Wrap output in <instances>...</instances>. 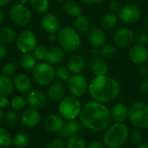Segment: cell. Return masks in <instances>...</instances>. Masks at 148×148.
Listing matches in <instances>:
<instances>
[{
    "label": "cell",
    "mask_w": 148,
    "mask_h": 148,
    "mask_svg": "<svg viewBox=\"0 0 148 148\" xmlns=\"http://www.w3.org/2000/svg\"><path fill=\"white\" fill-rule=\"evenodd\" d=\"M78 117L82 126L93 132L107 130L112 121L110 110L105 104L95 101L84 104Z\"/></svg>",
    "instance_id": "obj_1"
},
{
    "label": "cell",
    "mask_w": 148,
    "mask_h": 148,
    "mask_svg": "<svg viewBox=\"0 0 148 148\" xmlns=\"http://www.w3.org/2000/svg\"><path fill=\"white\" fill-rule=\"evenodd\" d=\"M121 91L119 82L113 77L98 75L92 79L88 85V93L93 101L106 104L115 100Z\"/></svg>",
    "instance_id": "obj_2"
},
{
    "label": "cell",
    "mask_w": 148,
    "mask_h": 148,
    "mask_svg": "<svg viewBox=\"0 0 148 148\" xmlns=\"http://www.w3.org/2000/svg\"><path fill=\"white\" fill-rule=\"evenodd\" d=\"M129 128L125 123L109 126L103 136V143L108 148H121L129 138Z\"/></svg>",
    "instance_id": "obj_3"
},
{
    "label": "cell",
    "mask_w": 148,
    "mask_h": 148,
    "mask_svg": "<svg viewBox=\"0 0 148 148\" xmlns=\"http://www.w3.org/2000/svg\"><path fill=\"white\" fill-rule=\"evenodd\" d=\"M57 42L59 46L68 52L77 50L82 44L79 33L71 26H63L57 32Z\"/></svg>",
    "instance_id": "obj_4"
},
{
    "label": "cell",
    "mask_w": 148,
    "mask_h": 148,
    "mask_svg": "<svg viewBox=\"0 0 148 148\" xmlns=\"http://www.w3.org/2000/svg\"><path fill=\"white\" fill-rule=\"evenodd\" d=\"M127 119L131 125L140 130L148 127V104L135 101L128 108Z\"/></svg>",
    "instance_id": "obj_5"
},
{
    "label": "cell",
    "mask_w": 148,
    "mask_h": 148,
    "mask_svg": "<svg viewBox=\"0 0 148 148\" xmlns=\"http://www.w3.org/2000/svg\"><path fill=\"white\" fill-rule=\"evenodd\" d=\"M58 114L64 120H75L82 110V104L77 97L65 96L58 104Z\"/></svg>",
    "instance_id": "obj_6"
},
{
    "label": "cell",
    "mask_w": 148,
    "mask_h": 148,
    "mask_svg": "<svg viewBox=\"0 0 148 148\" xmlns=\"http://www.w3.org/2000/svg\"><path fill=\"white\" fill-rule=\"evenodd\" d=\"M32 75L34 81L39 86H49L53 82H55V69L53 65L48 62H40L33 69Z\"/></svg>",
    "instance_id": "obj_7"
},
{
    "label": "cell",
    "mask_w": 148,
    "mask_h": 148,
    "mask_svg": "<svg viewBox=\"0 0 148 148\" xmlns=\"http://www.w3.org/2000/svg\"><path fill=\"white\" fill-rule=\"evenodd\" d=\"M16 49L23 54L31 53L37 46V40L35 33L30 29L20 31L15 40Z\"/></svg>",
    "instance_id": "obj_8"
},
{
    "label": "cell",
    "mask_w": 148,
    "mask_h": 148,
    "mask_svg": "<svg viewBox=\"0 0 148 148\" xmlns=\"http://www.w3.org/2000/svg\"><path fill=\"white\" fill-rule=\"evenodd\" d=\"M88 80L86 77L81 74L73 75L67 81V88L69 92L70 95L80 98L86 95L88 92Z\"/></svg>",
    "instance_id": "obj_9"
},
{
    "label": "cell",
    "mask_w": 148,
    "mask_h": 148,
    "mask_svg": "<svg viewBox=\"0 0 148 148\" xmlns=\"http://www.w3.org/2000/svg\"><path fill=\"white\" fill-rule=\"evenodd\" d=\"M10 18L14 24L23 27L27 26L31 22L32 13L25 4L17 3L10 9Z\"/></svg>",
    "instance_id": "obj_10"
},
{
    "label": "cell",
    "mask_w": 148,
    "mask_h": 148,
    "mask_svg": "<svg viewBox=\"0 0 148 148\" xmlns=\"http://www.w3.org/2000/svg\"><path fill=\"white\" fill-rule=\"evenodd\" d=\"M141 17V10L135 4H127L121 7L118 13V18L124 23L133 24Z\"/></svg>",
    "instance_id": "obj_11"
},
{
    "label": "cell",
    "mask_w": 148,
    "mask_h": 148,
    "mask_svg": "<svg viewBox=\"0 0 148 148\" xmlns=\"http://www.w3.org/2000/svg\"><path fill=\"white\" fill-rule=\"evenodd\" d=\"M41 118L42 117L39 110L32 108H27L23 111L20 116V121L23 127L31 129L39 125Z\"/></svg>",
    "instance_id": "obj_12"
},
{
    "label": "cell",
    "mask_w": 148,
    "mask_h": 148,
    "mask_svg": "<svg viewBox=\"0 0 148 148\" xmlns=\"http://www.w3.org/2000/svg\"><path fill=\"white\" fill-rule=\"evenodd\" d=\"M135 40L134 32L128 28H121L116 30L114 35V42L115 45L121 48L130 46Z\"/></svg>",
    "instance_id": "obj_13"
},
{
    "label": "cell",
    "mask_w": 148,
    "mask_h": 148,
    "mask_svg": "<svg viewBox=\"0 0 148 148\" xmlns=\"http://www.w3.org/2000/svg\"><path fill=\"white\" fill-rule=\"evenodd\" d=\"M129 59L134 65L144 64L148 60V49L146 45L136 43L129 50Z\"/></svg>",
    "instance_id": "obj_14"
},
{
    "label": "cell",
    "mask_w": 148,
    "mask_h": 148,
    "mask_svg": "<svg viewBox=\"0 0 148 148\" xmlns=\"http://www.w3.org/2000/svg\"><path fill=\"white\" fill-rule=\"evenodd\" d=\"M26 101L29 108L40 110L46 106L47 96L42 91L39 89H33L27 94Z\"/></svg>",
    "instance_id": "obj_15"
},
{
    "label": "cell",
    "mask_w": 148,
    "mask_h": 148,
    "mask_svg": "<svg viewBox=\"0 0 148 148\" xmlns=\"http://www.w3.org/2000/svg\"><path fill=\"white\" fill-rule=\"evenodd\" d=\"M82 131V124L76 120H65L62 128L57 133L58 136L62 139H69L74 135L79 134Z\"/></svg>",
    "instance_id": "obj_16"
},
{
    "label": "cell",
    "mask_w": 148,
    "mask_h": 148,
    "mask_svg": "<svg viewBox=\"0 0 148 148\" xmlns=\"http://www.w3.org/2000/svg\"><path fill=\"white\" fill-rule=\"evenodd\" d=\"M41 26L48 33H57L61 29V21L54 13H44L41 18Z\"/></svg>",
    "instance_id": "obj_17"
},
{
    "label": "cell",
    "mask_w": 148,
    "mask_h": 148,
    "mask_svg": "<svg viewBox=\"0 0 148 148\" xmlns=\"http://www.w3.org/2000/svg\"><path fill=\"white\" fill-rule=\"evenodd\" d=\"M67 86L62 82L55 81L49 86L48 97L54 102H59L65 96H67Z\"/></svg>",
    "instance_id": "obj_18"
},
{
    "label": "cell",
    "mask_w": 148,
    "mask_h": 148,
    "mask_svg": "<svg viewBox=\"0 0 148 148\" xmlns=\"http://www.w3.org/2000/svg\"><path fill=\"white\" fill-rule=\"evenodd\" d=\"M87 38L90 45L94 48H101L106 44L107 36L105 30L99 27H93L87 32Z\"/></svg>",
    "instance_id": "obj_19"
},
{
    "label": "cell",
    "mask_w": 148,
    "mask_h": 148,
    "mask_svg": "<svg viewBox=\"0 0 148 148\" xmlns=\"http://www.w3.org/2000/svg\"><path fill=\"white\" fill-rule=\"evenodd\" d=\"M88 66L92 74L95 76L108 75L109 66L107 62V60L101 56H96L93 58H88Z\"/></svg>",
    "instance_id": "obj_20"
},
{
    "label": "cell",
    "mask_w": 148,
    "mask_h": 148,
    "mask_svg": "<svg viewBox=\"0 0 148 148\" xmlns=\"http://www.w3.org/2000/svg\"><path fill=\"white\" fill-rule=\"evenodd\" d=\"M64 119L58 114H51L47 116L43 121V127L49 133H58L62 127Z\"/></svg>",
    "instance_id": "obj_21"
},
{
    "label": "cell",
    "mask_w": 148,
    "mask_h": 148,
    "mask_svg": "<svg viewBox=\"0 0 148 148\" xmlns=\"http://www.w3.org/2000/svg\"><path fill=\"white\" fill-rule=\"evenodd\" d=\"M14 88L20 94H28L32 88L31 79L25 74L20 73L16 75L13 80Z\"/></svg>",
    "instance_id": "obj_22"
},
{
    "label": "cell",
    "mask_w": 148,
    "mask_h": 148,
    "mask_svg": "<svg viewBox=\"0 0 148 148\" xmlns=\"http://www.w3.org/2000/svg\"><path fill=\"white\" fill-rule=\"evenodd\" d=\"M111 119L114 123H124L128 116V108L122 102L114 104L110 110Z\"/></svg>",
    "instance_id": "obj_23"
},
{
    "label": "cell",
    "mask_w": 148,
    "mask_h": 148,
    "mask_svg": "<svg viewBox=\"0 0 148 148\" xmlns=\"http://www.w3.org/2000/svg\"><path fill=\"white\" fill-rule=\"evenodd\" d=\"M67 67L73 75L81 74L86 67V60L82 55L75 54L68 60Z\"/></svg>",
    "instance_id": "obj_24"
},
{
    "label": "cell",
    "mask_w": 148,
    "mask_h": 148,
    "mask_svg": "<svg viewBox=\"0 0 148 148\" xmlns=\"http://www.w3.org/2000/svg\"><path fill=\"white\" fill-rule=\"evenodd\" d=\"M65 58V50L60 46H52L48 49L46 56V62L51 65L60 64Z\"/></svg>",
    "instance_id": "obj_25"
},
{
    "label": "cell",
    "mask_w": 148,
    "mask_h": 148,
    "mask_svg": "<svg viewBox=\"0 0 148 148\" xmlns=\"http://www.w3.org/2000/svg\"><path fill=\"white\" fill-rule=\"evenodd\" d=\"M62 10L68 16L76 17L82 14V6L75 0H67L62 4Z\"/></svg>",
    "instance_id": "obj_26"
},
{
    "label": "cell",
    "mask_w": 148,
    "mask_h": 148,
    "mask_svg": "<svg viewBox=\"0 0 148 148\" xmlns=\"http://www.w3.org/2000/svg\"><path fill=\"white\" fill-rule=\"evenodd\" d=\"M118 19V16L114 13H105L101 18V28L105 31L112 30L116 26Z\"/></svg>",
    "instance_id": "obj_27"
},
{
    "label": "cell",
    "mask_w": 148,
    "mask_h": 148,
    "mask_svg": "<svg viewBox=\"0 0 148 148\" xmlns=\"http://www.w3.org/2000/svg\"><path fill=\"white\" fill-rule=\"evenodd\" d=\"M16 30L10 26H3L0 28V43L10 44L16 40Z\"/></svg>",
    "instance_id": "obj_28"
},
{
    "label": "cell",
    "mask_w": 148,
    "mask_h": 148,
    "mask_svg": "<svg viewBox=\"0 0 148 148\" xmlns=\"http://www.w3.org/2000/svg\"><path fill=\"white\" fill-rule=\"evenodd\" d=\"M73 27L78 33L88 32V29H90V21L86 16L80 15V16L75 17V20L73 23Z\"/></svg>",
    "instance_id": "obj_29"
},
{
    "label": "cell",
    "mask_w": 148,
    "mask_h": 148,
    "mask_svg": "<svg viewBox=\"0 0 148 148\" xmlns=\"http://www.w3.org/2000/svg\"><path fill=\"white\" fill-rule=\"evenodd\" d=\"M14 90L13 81L5 75H0V95L8 96Z\"/></svg>",
    "instance_id": "obj_30"
},
{
    "label": "cell",
    "mask_w": 148,
    "mask_h": 148,
    "mask_svg": "<svg viewBox=\"0 0 148 148\" xmlns=\"http://www.w3.org/2000/svg\"><path fill=\"white\" fill-rule=\"evenodd\" d=\"M29 144V137L25 133H17L12 137V145L16 148H25Z\"/></svg>",
    "instance_id": "obj_31"
},
{
    "label": "cell",
    "mask_w": 148,
    "mask_h": 148,
    "mask_svg": "<svg viewBox=\"0 0 148 148\" xmlns=\"http://www.w3.org/2000/svg\"><path fill=\"white\" fill-rule=\"evenodd\" d=\"M87 145L85 139L79 134L67 139L66 141V148H87Z\"/></svg>",
    "instance_id": "obj_32"
},
{
    "label": "cell",
    "mask_w": 148,
    "mask_h": 148,
    "mask_svg": "<svg viewBox=\"0 0 148 148\" xmlns=\"http://www.w3.org/2000/svg\"><path fill=\"white\" fill-rule=\"evenodd\" d=\"M19 62H20V65L23 69L29 70V69H33L36 67V59L30 53H27V54H23L21 56Z\"/></svg>",
    "instance_id": "obj_33"
},
{
    "label": "cell",
    "mask_w": 148,
    "mask_h": 148,
    "mask_svg": "<svg viewBox=\"0 0 148 148\" xmlns=\"http://www.w3.org/2000/svg\"><path fill=\"white\" fill-rule=\"evenodd\" d=\"M100 55L102 58L106 60H110L118 55V50L115 46L112 44H104L102 47H101L100 49Z\"/></svg>",
    "instance_id": "obj_34"
},
{
    "label": "cell",
    "mask_w": 148,
    "mask_h": 148,
    "mask_svg": "<svg viewBox=\"0 0 148 148\" xmlns=\"http://www.w3.org/2000/svg\"><path fill=\"white\" fill-rule=\"evenodd\" d=\"M31 7L40 14L46 13L49 8V0H30L29 1Z\"/></svg>",
    "instance_id": "obj_35"
},
{
    "label": "cell",
    "mask_w": 148,
    "mask_h": 148,
    "mask_svg": "<svg viewBox=\"0 0 148 148\" xmlns=\"http://www.w3.org/2000/svg\"><path fill=\"white\" fill-rule=\"evenodd\" d=\"M27 101L22 95H16L10 101V106L12 109L16 111H23L26 108Z\"/></svg>",
    "instance_id": "obj_36"
},
{
    "label": "cell",
    "mask_w": 148,
    "mask_h": 148,
    "mask_svg": "<svg viewBox=\"0 0 148 148\" xmlns=\"http://www.w3.org/2000/svg\"><path fill=\"white\" fill-rule=\"evenodd\" d=\"M12 145V136L5 128L0 127V148H8Z\"/></svg>",
    "instance_id": "obj_37"
},
{
    "label": "cell",
    "mask_w": 148,
    "mask_h": 148,
    "mask_svg": "<svg viewBox=\"0 0 148 148\" xmlns=\"http://www.w3.org/2000/svg\"><path fill=\"white\" fill-rule=\"evenodd\" d=\"M55 74L56 77L58 78L61 82H67L71 76L70 71L69 70L68 67L64 65H58L55 69Z\"/></svg>",
    "instance_id": "obj_38"
},
{
    "label": "cell",
    "mask_w": 148,
    "mask_h": 148,
    "mask_svg": "<svg viewBox=\"0 0 148 148\" xmlns=\"http://www.w3.org/2000/svg\"><path fill=\"white\" fill-rule=\"evenodd\" d=\"M20 120V116L17 111L11 109L4 113V121L9 125H16Z\"/></svg>",
    "instance_id": "obj_39"
},
{
    "label": "cell",
    "mask_w": 148,
    "mask_h": 148,
    "mask_svg": "<svg viewBox=\"0 0 148 148\" xmlns=\"http://www.w3.org/2000/svg\"><path fill=\"white\" fill-rule=\"evenodd\" d=\"M47 52H48V48L47 47H45L43 45H38L34 49L33 56H35V58L36 59V61L43 62L46 59Z\"/></svg>",
    "instance_id": "obj_40"
},
{
    "label": "cell",
    "mask_w": 148,
    "mask_h": 148,
    "mask_svg": "<svg viewBox=\"0 0 148 148\" xmlns=\"http://www.w3.org/2000/svg\"><path fill=\"white\" fill-rule=\"evenodd\" d=\"M128 139L130 140L132 144L139 146V145L142 144V142H143V134L141 133V131L140 129L136 128L130 132Z\"/></svg>",
    "instance_id": "obj_41"
},
{
    "label": "cell",
    "mask_w": 148,
    "mask_h": 148,
    "mask_svg": "<svg viewBox=\"0 0 148 148\" xmlns=\"http://www.w3.org/2000/svg\"><path fill=\"white\" fill-rule=\"evenodd\" d=\"M17 70V67L16 65L14 63V62H6L3 65L2 69H1V71H2V74L3 75H5L7 76H11L13 75L16 74Z\"/></svg>",
    "instance_id": "obj_42"
},
{
    "label": "cell",
    "mask_w": 148,
    "mask_h": 148,
    "mask_svg": "<svg viewBox=\"0 0 148 148\" xmlns=\"http://www.w3.org/2000/svg\"><path fill=\"white\" fill-rule=\"evenodd\" d=\"M45 148H66V141L64 139L58 137L50 140Z\"/></svg>",
    "instance_id": "obj_43"
},
{
    "label": "cell",
    "mask_w": 148,
    "mask_h": 148,
    "mask_svg": "<svg viewBox=\"0 0 148 148\" xmlns=\"http://www.w3.org/2000/svg\"><path fill=\"white\" fill-rule=\"evenodd\" d=\"M135 41L139 44L146 45L148 42V33L146 30H140L135 33Z\"/></svg>",
    "instance_id": "obj_44"
},
{
    "label": "cell",
    "mask_w": 148,
    "mask_h": 148,
    "mask_svg": "<svg viewBox=\"0 0 148 148\" xmlns=\"http://www.w3.org/2000/svg\"><path fill=\"white\" fill-rule=\"evenodd\" d=\"M121 7H122L121 4L118 1H116V0L110 1L109 2V4H108V9L110 10V12L114 13V14L119 13V11L121 10Z\"/></svg>",
    "instance_id": "obj_45"
},
{
    "label": "cell",
    "mask_w": 148,
    "mask_h": 148,
    "mask_svg": "<svg viewBox=\"0 0 148 148\" xmlns=\"http://www.w3.org/2000/svg\"><path fill=\"white\" fill-rule=\"evenodd\" d=\"M138 75L142 77V78H146L148 77V66H147L145 63L139 65L138 68Z\"/></svg>",
    "instance_id": "obj_46"
},
{
    "label": "cell",
    "mask_w": 148,
    "mask_h": 148,
    "mask_svg": "<svg viewBox=\"0 0 148 148\" xmlns=\"http://www.w3.org/2000/svg\"><path fill=\"white\" fill-rule=\"evenodd\" d=\"M140 90L142 94L148 95V77L144 78L140 84Z\"/></svg>",
    "instance_id": "obj_47"
},
{
    "label": "cell",
    "mask_w": 148,
    "mask_h": 148,
    "mask_svg": "<svg viewBox=\"0 0 148 148\" xmlns=\"http://www.w3.org/2000/svg\"><path fill=\"white\" fill-rule=\"evenodd\" d=\"M87 148H106L103 141L100 140H93L87 145Z\"/></svg>",
    "instance_id": "obj_48"
},
{
    "label": "cell",
    "mask_w": 148,
    "mask_h": 148,
    "mask_svg": "<svg viewBox=\"0 0 148 148\" xmlns=\"http://www.w3.org/2000/svg\"><path fill=\"white\" fill-rule=\"evenodd\" d=\"M10 104V100L5 95H0V108L3 109Z\"/></svg>",
    "instance_id": "obj_49"
},
{
    "label": "cell",
    "mask_w": 148,
    "mask_h": 148,
    "mask_svg": "<svg viewBox=\"0 0 148 148\" xmlns=\"http://www.w3.org/2000/svg\"><path fill=\"white\" fill-rule=\"evenodd\" d=\"M82 2L86 5H92V4H98L101 3L104 1L103 0H82Z\"/></svg>",
    "instance_id": "obj_50"
},
{
    "label": "cell",
    "mask_w": 148,
    "mask_h": 148,
    "mask_svg": "<svg viewBox=\"0 0 148 148\" xmlns=\"http://www.w3.org/2000/svg\"><path fill=\"white\" fill-rule=\"evenodd\" d=\"M6 54H7V49H6L5 45L0 43V61L3 60L5 57Z\"/></svg>",
    "instance_id": "obj_51"
},
{
    "label": "cell",
    "mask_w": 148,
    "mask_h": 148,
    "mask_svg": "<svg viewBox=\"0 0 148 148\" xmlns=\"http://www.w3.org/2000/svg\"><path fill=\"white\" fill-rule=\"evenodd\" d=\"M48 38H49V42H55L56 41H57V34H56V33H49Z\"/></svg>",
    "instance_id": "obj_52"
},
{
    "label": "cell",
    "mask_w": 148,
    "mask_h": 148,
    "mask_svg": "<svg viewBox=\"0 0 148 148\" xmlns=\"http://www.w3.org/2000/svg\"><path fill=\"white\" fill-rule=\"evenodd\" d=\"M143 27L145 29V30L148 33V15H147L143 20Z\"/></svg>",
    "instance_id": "obj_53"
},
{
    "label": "cell",
    "mask_w": 148,
    "mask_h": 148,
    "mask_svg": "<svg viewBox=\"0 0 148 148\" xmlns=\"http://www.w3.org/2000/svg\"><path fill=\"white\" fill-rule=\"evenodd\" d=\"M4 17H5V13L3 11V10L0 7V24L3 22Z\"/></svg>",
    "instance_id": "obj_54"
},
{
    "label": "cell",
    "mask_w": 148,
    "mask_h": 148,
    "mask_svg": "<svg viewBox=\"0 0 148 148\" xmlns=\"http://www.w3.org/2000/svg\"><path fill=\"white\" fill-rule=\"evenodd\" d=\"M4 121V112L3 109L0 108V125Z\"/></svg>",
    "instance_id": "obj_55"
},
{
    "label": "cell",
    "mask_w": 148,
    "mask_h": 148,
    "mask_svg": "<svg viewBox=\"0 0 148 148\" xmlns=\"http://www.w3.org/2000/svg\"><path fill=\"white\" fill-rule=\"evenodd\" d=\"M10 1H11V0H0V7L2 8V7L7 5Z\"/></svg>",
    "instance_id": "obj_56"
},
{
    "label": "cell",
    "mask_w": 148,
    "mask_h": 148,
    "mask_svg": "<svg viewBox=\"0 0 148 148\" xmlns=\"http://www.w3.org/2000/svg\"><path fill=\"white\" fill-rule=\"evenodd\" d=\"M137 148H148V144L147 143H142L140 145H139Z\"/></svg>",
    "instance_id": "obj_57"
},
{
    "label": "cell",
    "mask_w": 148,
    "mask_h": 148,
    "mask_svg": "<svg viewBox=\"0 0 148 148\" xmlns=\"http://www.w3.org/2000/svg\"><path fill=\"white\" fill-rule=\"evenodd\" d=\"M29 1H30V0H18L19 3H21V4H25V5H26V3H28Z\"/></svg>",
    "instance_id": "obj_58"
},
{
    "label": "cell",
    "mask_w": 148,
    "mask_h": 148,
    "mask_svg": "<svg viewBox=\"0 0 148 148\" xmlns=\"http://www.w3.org/2000/svg\"><path fill=\"white\" fill-rule=\"evenodd\" d=\"M53 1H55V2H56V3H64V2L67 1V0H53Z\"/></svg>",
    "instance_id": "obj_59"
},
{
    "label": "cell",
    "mask_w": 148,
    "mask_h": 148,
    "mask_svg": "<svg viewBox=\"0 0 148 148\" xmlns=\"http://www.w3.org/2000/svg\"><path fill=\"white\" fill-rule=\"evenodd\" d=\"M103 1H108V2H110V1H113V0H103Z\"/></svg>",
    "instance_id": "obj_60"
}]
</instances>
